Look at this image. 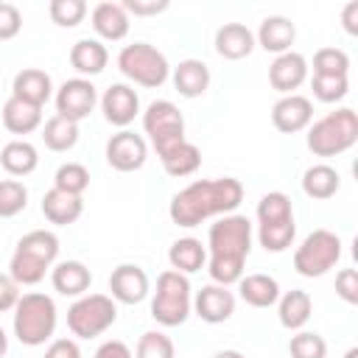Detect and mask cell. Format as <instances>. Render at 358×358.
Segmentation results:
<instances>
[{
	"mask_svg": "<svg viewBox=\"0 0 358 358\" xmlns=\"http://www.w3.org/2000/svg\"><path fill=\"white\" fill-rule=\"evenodd\" d=\"M310 120H313V103L305 95L291 92V95H282L271 106V123L282 134H296V131L308 129Z\"/></svg>",
	"mask_w": 358,
	"mask_h": 358,
	"instance_id": "obj_15",
	"label": "cell"
},
{
	"mask_svg": "<svg viewBox=\"0 0 358 358\" xmlns=\"http://www.w3.org/2000/svg\"><path fill=\"white\" fill-rule=\"evenodd\" d=\"M148 288H151L148 285V274L137 263H120L109 274V291H112L115 302L137 305V302H143L148 296Z\"/></svg>",
	"mask_w": 358,
	"mask_h": 358,
	"instance_id": "obj_14",
	"label": "cell"
},
{
	"mask_svg": "<svg viewBox=\"0 0 358 358\" xmlns=\"http://www.w3.org/2000/svg\"><path fill=\"white\" fill-rule=\"evenodd\" d=\"M53 187L56 190H64L70 196H81L90 187V171L81 162H64L53 173Z\"/></svg>",
	"mask_w": 358,
	"mask_h": 358,
	"instance_id": "obj_35",
	"label": "cell"
},
{
	"mask_svg": "<svg viewBox=\"0 0 358 358\" xmlns=\"http://www.w3.org/2000/svg\"><path fill=\"white\" fill-rule=\"evenodd\" d=\"M117 319V305L106 294H84L67 308V327L78 338H95L106 333Z\"/></svg>",
	"mask_w": 358,
	"mask_h": 358,
	"instance_id": "obj_9",
	"label": "cell"
},
{
	"mask_svg": "<svg viewBox=\"0 0 358 358\" xmlns=\"http://www.w3.org/2000/svg\"><path fill=\"white\" fill-rule=\"evenodd\" d=\"M308 148L316 157H336L350 151L358 143V115L350 106H341L336 112H327L316 123L308 126L305 134Z\"/></svg>",
	"mask_w": 358,
	"mask_h": 358,
	"instance_id": "obj_4",
	"label": "cell"
},
{
	"mask_svg": "<svg viewBox=\"0 0 358 358\" xmlns=\"http://www.w3.org/2000/svg\"><path fill=\"white\" fill-rule=\"evenodd\" d=\"M45 358H81V350L73 338H53L45 350Z\"/></svg>",
	"mask_w": 358,
	"mask_h": 358,
	"instance_id": "obj_46",
	"label": "cell"
},
{
	"mask_svg": "<svg viewBox=\"0 0 358 358\" xmlns=\"http://www.w3.org/2000/svg\"><path fill=\"white\" fill-rule=\"evenodd\" d=\"M84 213V201L81 196H70L64 190H56L50 187L45 196H42V215L56 224V227H67V224H76Z\"/></svg>",
	"mask_w": 358,
	"mask_h": 358,
	"instance_id": "obj_25",
	"label": "cell"
},
{
	"mask_svg": "<svg viewBox=\"0 0 358 358\" xmlns=\"http://www.w3.org/2000/svg\"><path fill=\"white\" fill-rule=\"evenodd\" d=\"M0 165L11 176H28L39 165V154L28 140H11L0 151Z\"/></svg>",
	"mask_w": 358,
	"mask_h": 358,
	"instance_id": "obj_31",
	"label": "cell"
},
{
	"mask_svg": "<svg viewBox=\"0 0 358 358\" xmlns=\"http://www.w3.org/2000/svg\"><path fill=\"white\" fill-rule=\"evenodd\" d=\"M48 14L59 28H76L87 17V3L84 0H50Z\"/></svg>",
	"mask_w": 358,
	"mask_h": 358,
	"instance_id": "obj_40",
	"label": "cell"
},
{
	"mask_svg": "<svg viewBox=\"0 0 358 358\" xmlns=\"http://www.w3.org/2000/svg\"><path fill=\"white\" fill-rule=\"evenodd\" d=\"M313 313V299L302 288H291L277 299V319L285 330H302Z\"/></svg>",
	"mask_w": 358,
	"mask_h": 358,
	"instance_id": "obj_24",
	"label": "cell"
},
{
	"mask_svg": "<svg viewBox=\"0 0 358 358\" xmlns=\"http://www.w3.org/2000/svg\"><path fill=\"white\" fill-rule=\"evenodd\" d=\"M8 352V336H6V330L0 327V358Z\"/></svg>",
	"mask_w": 358,
	"mask_h": 358,
	"instance_id": "obj_50",
	"label": "cell"
},
{
	"mask_svg": "<svg viewBox=\"0 0 358 358\" xmlns=\"http://www.w3.org/2000/svg\"><path fill=\"white\" fill-rule=\"evenodd\" d=\"M341 260V238L330 229H313L294 252V268L302 277H322Z\"/></svg>",
	"mask_w": 358,
	"mask_h": 358,
	"instance_id": "obj_10",
	"label": "cell"
},
{
	"mask_svg": "<svg viewBox=\"0 0 358 358\" xmlns=\"http://www.w3.org/2000/svg\"><path fill=\"white\" fill-rule=\"evenodd\" d=\"M193 310V291L187 274H179L173 268L162 271L157 277V291L151 299V319L162 327H179L187 322Z\"/></svg>",
	"mask_w": 358,
	"mask_h": 358,
	"instance_id": "obj_7",
	"label": "cell"
},
{
	"mask_svg": "<svg viewBox=\"0 0 358 358\" xmlns=\"http://www.w3.org/2000/svg\"><path fill=\"white\" fill-rule=\"evenodd\" d=\"M252 252V221L241 213L221 215L207 232V271L213 282L232 285L243 277L246 257Z\"/></svg>",
	"mask_w": 358,
	"mask_h": 358,
	"instance_id": "obj_2",
	"label": "cell"
},
{
	"mask_svg": "<svg viewBox=\"0 0 358 358\" xmlns=\"http://www.w3.org/2000/svg\"><path fill=\"white\" fill-rule=\"evenodd\" d=\"M117 70L140 84V87H162L168 81V73H171V64L165 59L162 50H157L154 45L148 42H134V45H126L120 53H117Z\"/></svg>",
	"mask_w": 358,
	"mask_h": 358,
	"instance_id": "obj_8",
	"label": "cell"
},
{
	"mask_svg": "<svg viewBox=\"0 0 358 358\" xmlns=\"http://www.w3.org/2000/svg\"><path fill=\"white\" fill-rule=\"evenodd\" d=\"M255 50V34L243 22H224L215 31V53L229 62H241Z\"/></svg>",
	"mask_w": 358,
	"mask_h": 358,
	"instance_id": "obj_21",
	"label": "cell"
},
{
	"mask_svg": "<svg viewBox=\"0 0 358 358\" xmlns=\"http://www.w3.org/2000/svg\"><path fill=\"white\" fill-rule=\"evenodd\" d=\"M243 201V185L235 176L221 179H196L179 193H173L168 215L176 227H199L213 215H229Z\"/></svg>",
	"mask_w": 358,
	"mask_h": 358,
	"instance_id": "obj_1",
	"label": "cell"
},
{
	"mask_svg": "<svg viewBox=\"0 0 358 358\" xmlns=\"http://www.w3.org/2000/svg\"><path fill=\"white\" fill-rule=\"evenodd\" d=\"M193 310L207 324H221L235 313V294L227 285L210 282L193 296Z\"/></svg>",
	"mask_w": 358,
	"mask_h": 358,
	"instance_id": "obj_16",
	"label": "cell"
},
{
	"mask_svg": "<svg viewBox=\"0 0 358 358\" xmlns=\"http://www.w3.org/2000/svg\"><path fill=\"white\" fill-rule=\"evenodd\" d=\"M294 39H296V28H294V22H291L288 17H282V14L266 17V20L260 22L257 34H255V45H260L263 50L277 53V56H280V53H288L291 45H294Z\"/></svg>",
	"mask_w": 358,
	"mask_h": 358,
	"instance_id": "obj_20",
	"label": "cell"
},
{
	"mask_svg": "<svg viewBox=\"0 0 358 358\" xmlns=\"http://www.w3.org/2000/svg\"><path fill=\"white\" fill-rule=\"evenodd\" d=\"M296 224L291 199L280 190L266 193L257 201V241L266 252H285L294 243Z\"/></svg>",
	"mask_w": 358,
	"mask_h": 358,
	"instance_id": "obj_6",
	"label": "cell"
},
{
	"mask_svg": "<svg viewBox=\"0 0 358 358\" xmlns=\"http://www.w3.org/2000/svg\"><path fill=\"white\" fill-rule=\"evenodd\" d=\"M92 358H134V355H131V350H129L123 341L112 338V341H103V344L95 350Z\"/></svg>",
	"mask_w": 358,
	"mask_h": 358,
	"instance_id": "obj_47",
	"label": "cell"
},
{
	"mask_svg": "<svg viewBox=\"0 0 358 358\" xmlns=\"http://www.w3.org/2000/svg\"><path fill=\"white\" fill-rule=\"evenodd\" d=\"M20 296H22V294H20V285H17L8 274H0V313L14 310V305H17Z\"/></svg>",
	"mask_w": 358,
	"mask_h": 358,
	"instance_id": "obj_45",
	"label": "cell"
},
{
	"mask_svg": "<svg viewBox=\"0 0 358 358\" xmlns=\"http://www.w3.org/2000/svg\"><path fill=\"white\" fill-rule=\"evenodd\" d=\"M159 162H162V168H165L168 176L182 179V176H190V173L199 171V165H201V151H199V145H193V143L185 140V143L173 145L171 151H165V154L159 157Z\"/></svg>",
	"mask_w": 358,
	"mask_h": 358,
	"instance_id": "obj_33",
	"label": "cell"
},
{
	"mask_svg": "<svg viewBox=\"0 0 358 358\" xmlns=\"http://www.w3.org/2000/svg\"><path fill=\"white\" fill-rule=\"evenodd\" d=\"M3 126L11 131V134H31L42 126V109L39 106H31L20 98H8L3 103Z\"/></svg>",
	"mask_w": 358,
	"mask_h": 358,
	"instance_id": "obj_29",
	"label": "cell"
},
{
	"mask_svg": "<svg viewBox=\"0 0 358 358\" xmlns=\"http://www.w3.org/2000/svg\"><path fill=\"white\" fill-rule=\"evenodd\" d=\"M92 28L101 39L106 42H120L126 34H129V14L120 3H112V0H103L92 8Z\"/></svg>",
	"mask_w": 358,
	"mask_h": 358,
	"instance_id": "obj_23",
	"label": "cell"
},
{
	"mask_svg": "<svg viewBox=\"0 0 358 358\" xmlns=\"http://www.w3.org/2000/svg\"><path fill=\"white\" fill-rule=\"evenodd\" d=\"M310 87H313V95L322 103H336V101H341L347 95L350 81H347V76H313Z\"/></svg>",
	"mask_w": 358,
	"mask_h": 358,
	"instance_id": "obj_41",
	"label": "cell"
},
{
	"mask_svg": "<svg viewBox=\"0 0 358 358\" xmlns=\"http://www.w3.org/2000/svg\"><path fill=\"white\" fill-rule=\"evenodd\" d=\"M134 358H176V350L171 336H165L162 330H148L140 336Z\"/></svg>",
	"mask_w": 358,
	"mask_h": 358,
	"instance_id": "obj_38",
	"label": "cell"
},
{
	"mask_svg": "<svg viewBox=\"0 0 358 358\" xmlns=\"http://www.w3.org/2000/svg\"><path fill=\"white\" fill-rule=\"evenodd\" d=\"M338 187H341V176H338V171H336L333 165L319 162V165H310V168L302 173V190H305V196H310V199L324 201V199L336 196Z\"/></svg>",
	"mask_w": 358,
	"mask_h": 358,
	"instance_id": "obj_32",
	"label": "cell"
},
{
	"mask_svg": "<svg viewBox=\"0 0 358 358\" xmlns=\"http://www.w3.org/2000/svg\"><path fill=\"white\" fill-rule=\"evenodd\" d=\"M42 140L50 151H70L76 143H78V123L62 117V115H53L45 120L42 126Z\"/></svg>",
	"mask_w": 358,
	"mask_h": 358,
	"instance_id": "obj_34",
	"label": "cell"
},
{
	"mask_svg": "<svg viewBox=\"0 0 358 358\" xmlns=\"http://www.w3.org/2000/svg\"><path fill=\"white\" fill-rule=\"evenodd\" d=\"M59 257V238L50 229H31L25 232L17 246L14 255L8 260V277L17 285H36L45 280L48 268H53Z\"/></svg>",
	"mask_w": 358,
	"mask_h": 358,
	"instance_id": "obj_3",
	"label": "cell"
},
{
	"mask_svg": "<svg viewBox=\"0 0 358 358\" xmlns=\"http://www.w3.org/2000/svg\"><path fill=\"white\" fill-rule=\"evenodd\" d=\"M341 22H344V31H347V34H352V36L358 34V0H352V3L344 6Z\"/></svg>",
	"mask_w": 358,
	"mask_h": 358,
	"instance_id": "obj_48",
	"label": "cell"
},
{
	"mask_svg": "<svg viewBox=\"0 0 358 358\" xmlns=\"http://www.w3.org/2000/svg\"><path fill=\"white\" fill-rule=\"evenodd\" d=\"M291 358H324L327 355V341L319 333L310 330H296L288 341Z\"/></svg>",
	"mask_w": 358,
	"mask_h": 358,
	"instance_id": "obj_39",
	"label": "cell"
},
{
	"mask_svg": "<svg viewBox=\"0 0 358 358\" xmlns=\"http://www.w3.org/2000/svg\"><path fill=\"white\" fill-rule=\"evenodd\" d=\"M53 101H56V115H62V117L78 123V120H84V117L95 109V103H98V90H95V84H92L90 78H81V76H78V78H67V81L56 90Z\"/></svg>",
	"mask_w": 358,
	"mask_h": 358,
	"instance_id": "obj_12",
	"label": "cell"
},
{
	"mask_svg": "<svg viewBox=\"0 0 358 358\" xmlns=\"http://www.w3.org/2000/svg\"><path fill=\"white\" fill-rule=\"evenodd\" d=\"M145 157H148V145H145L143 134H134L129 129H120L106 143V162L120 173L140 171L145 165Z\"/></svg>",
	"mask_w": 358,
	"mask_h": 358,
	"instance_id": "obj_13",
	"label": "cell"
},
{
	"mask_svg": "<svg viewBox=\"0 0 358 358\" xmlns=\"http://www.w3.org/2000/svg\"><path fill=\"white\" fill-rule=\"evenodd\" d=\"M173 87L182 98H199L210 87V67L201 59H185L173 67Z\"/></svg>",
	"mask_w": 358,
	"mask_h": 358,
	"instance_id": "obj_26",
	"label": "cell"
},
{
	"mask_svg": "<svg viewBox=\"0 0 358 358\" xmlns=\"http://www.w3.org/2000/svg\"><path fill=\"white\" fill-rule=\"evenodd\" d=\"M143 129L157 151L162 157L173 145L185 143V117L171 101H151L143 112Z\"/></svg>",
	"mask_w": 358,
	"mask_h": 358,
	"instance_id": "obj_11",
	"label": "cell"
},
{
	"mask_svg": "<svg viewBox=\"0 0 358 358\" xmlns=\"http://www.w3.org/2000/svg\"><path fill=\"white\" fill-rule=\"evenodd\" d=\"M106 62H109V50H106V45L101 39H90L87 36V39H78L70 48V64L81 73V78L103 73Z\"/></svg>",
	"mask_w": 358,
	"mask_h": 358,
	"instance_id": "obj_27",
	"label": "cell"
},
{
	"mask_svg": "<svg viewBox=\"0 0 358 358\" xmlns=\"http://www.w3.org/2000/svg\"><path fill=\"white\" fill-rule=\"evenodd\" d=\"M50 282L62 296H84L90 282H92V271L81 263V260H62L50 268Z\"/></svg>",
	"mask_w": 358,
	"mask_h": 358,
	"instance_id": "obj_22",
	"label": "cell"
},
{
	"mask_svg": "<svg viewBox=\"0 0 358 358\" xmlns=\"http://www.w3.org/2000/svg\"><path fill=\"white\" fill-rule=\"evenodd\" d=\"M213 358H246L243 352H238V350H218Z\"/></svg>",
	"mask_w": 358,
	"mask_h": 358,
	"instance_id": "obj_49",
	"label": "cell"
},
{
	"mask_svg": "<svg viewBox=\"0 0 358 358\" xmlns=\"http://www.w3.org/2000/svg\"><path fill=\"white\" fill-rule=\"evenodd\" d=\"M101 112L112 126L126 129L140 115V98L129 84H109L101 95Z\"/></svg>",
	"mask_w": 358,
	"mask_h": 358,
	"instance_id": "obj_17",
	"label": "cell"
},
{
	"mask_svg": "<svg viewBox=\"0 0 358 358\" xmlns=\"http://www.w3.org/2000/svg\"><path fill=\"white\" fill-rule=\"evenodd\" d=\"M20 28H22V14H20V8H17L14 3L0 0V42L14 39V36L20 34Z\"/></svg>",
	"mask_w": 358,
	"mask_h": 358,
	"instance_id": "obj_42",
	"label": "cell"
},
{
	"mask_svg": "<svg viewBox=\"0 0 358 358\" xmlns=\"http://www.w3.org/2000/svg\"><path fill=\"white\" fill-rule=\"evenodd\" d=\"M238 294L252 308H271L280 299V282L268 274H246L238 280Z\"/></svg>",
	"mask_w": 358,
	"mask_h": 358,
	"instance_id": "obj_28",
	"label": "cell"
},
{
	"mask_svg": "<svg viewBox=\"0 0 358 358\" xmlns=\"http://www.w3.org/2000/svg\"><path fill=\"white\" fill-rule=\"evenodd\" d=\"M11 95L20 98V101H25V103H31V106H39L42 109L50 101V95H53V81H50V76L45 70L25 67V70H20L14 76Z\"/></svg>",
	"mask_w": 358,
	"mask_h": 358,
	"instance_id": "obj_19",
	"label": "cell"
},
{
	"mask_svg": "<svg viewBox=\"0 0 358 358\" xmlns=\"http://www.w3.org/2000/svg\"><path fill=\"white\" fill-rule=\"evenodd\" d=\"M56 322H59L56 302H53V296L42 294V291L22 294L14 305V336L25 347L45 344L53 336Z\"/></svg>",
	"mask_w": 358,
	"mask_h": 358,
	"instance_id": "obj_5",
	"label": "cell"
},
{
	"mask_svg": "<svg viewBox=\"0 0 358 358\" xmlns=\"http://www.w3.org/2000/svg\"><path fill=\"white\" fill-rule=\"evenodd\" d=\"M350 56L341 48H319L313 53V76H347Z\"/></svg>",
	"mask_w": 358,
	"mask_h": 358,
	"instance_id": "obj_37",
	"label": "cell"
},
{
	"mask_svg": "<svg viewBox=\"0 0 358 358\" xmlns=\"http://www.w3.org/2000/svg\"><path fill=\"white\" fill-rule=\"evenodd\" d=\"M28 204V187L20 179H0V218H14Z\"/></svg>",
	"mask_w": 358,
	"mask_h": 358,
	"instance_id": "obj_36",
	"label": "cell"
},
{
	"mask_svg": "<svg viewBox=\"0 0 358 358\" xmlns=\"http://www.w3.org/2000/svg\"><path fill=\"white\" fill-rule=\"evenodd\" d=\"M168 260H171V268L173 271H179V274H196L207 263V249L201 246L199 238H179V241L171 243Z\"/></svg>",
	"mask_w": 358,
	"mask_h": 358,
	"instance_id": "obj_30",
	"label": "cell"
},
{
	"mask_svg": "<svg viewBox=\"0 0 358 358\" xmlns=\"http://www.w3.org/2000/svg\"><path fill=\"white\" fill-rule=\"evenodd\" d=\"M308 78V62L302 53L296 50H288V53H280L271 67H268V84L282 92V95H291L296 87H302Z\"/></svg>",
	"mask_w": 358,
	"mask_h": 358,
	"instance_id": "obj_18",
	"label": "cell"
},
{
	"mask_svg": "<svg viewBox=\"0 0 358 358\" xmlns=\"http://www.w3.org/2000/svg\"><path fill=\"white\" fill-rule=\"evenodd\" d=\"M126 8V14H134V17H157L162 11H168V0H123L120 3Z\"/></svg>",
	"mask_w": 358,
	"mask_h": 358,
	"instance_id": "obj_44",
	"label": "cell"
},
{
	"mask_svg": "<svg viewBox=\"0 0 358 358\" xmlns=\"http://www.w3.org/2000/svg\"><path fill=\"white\" fill-rule=\"evenodd\" d=\"M336 294L347 305H355L358 302V271L355 268H341L336 274Z\"/></svg>",
	"mask_w": 358,
	"mask_h": 358,
	"instance_id": "obj_43",
	"label": "cell"
}]
</instances>
